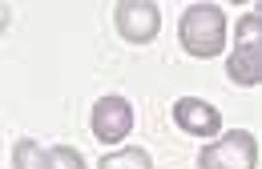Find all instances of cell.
Returning <instances> with one entry per match:
<instances>
[{
	"label": "cell",
	"mask_w": 262,
	"mask_h": 169,
	"mask_svg": "<svg viewBox=\"0 0 262 169\" xmlns=\"http://www.w3.org/2000/svg\"><path fill=\"white\" fill-rule=\"evenodd\" d=\"M258 165V141L246 129H230L226 137L210 141L198 153V169H254Z\"/></svg>",
	"instance_id": "obj_3"
},
{
	"label": "cell",
	"mask_w": 262,
	"mask_h": 169,
	"mask_svg": "<svg viewBox=\"0 0 262 169\" xmlns=\"http://www.w3.org/2000/svg\"><path fill=\"white\" fill-rule=\"evenodd\" d=\"M8 20H12V8H8V4H0V33L8 29Z\"/></svg>",
	"instance_id": "obj_10"
},
{
	"label": "cell",
	"mask_w": 262,
	"mask_h": 169,
	"mask_svg": "<svg viewBox=\"0 0 262 169\" xmlns=\"http://www.w3.org/2000/svg\"><path fill=\"white\" fill-rule=\"evenodd\" d=\"M173 125L190 137H218L222 133V113L202 97H182L173 105Z\"/></svg>",
	"instance_id": "obj_6"
},
{
	"label": "cell",
	"mask_w": 262,
	"mask_h": 169,
	"mask_svg": "<svg viewBox=\"0 0 262 169\" xmlns=\"http://www.w3.org/2000/svg\"><path fill=\"white\" fill-rule=\"evenodd\" d=\"M97 169H154V157H149L145 149L129 145V149H117V153L101 157V165H97Z\"/></svg>",
	"instance_id": "obj_8"
},
{
	"label": "cell",
	"mask_w": 262,
	"mask_h": 169,
	"mask_svg": "<svg viewBox=\"0 0 262 169\" xmlns=\"http://www.w3.org/2000/svg\"><path fill=\"white\" fill-rule=\"evenodd\" d=\"M178 36L190 57L210 61L226 49V12L218 4H190L178 20Z\"/></svg>",
	"instance_id": "obj_1"
},
{
	"label": "cell",
	"mask_w": 262,
	"mask_h": 169,
	"mask_svg": "<svg viewBox=\"0 0 262 169\" xmlns=\"http://www.w3.org/2000/svg\"><path fill=\"white\" fill-rule=\"evenodd\" d=\"M113 20H117V33L129 44H149L162 33V8L154 0H121L113 8Z\"/></svg>",
	"instance_id": "obj_4"
},
{
	"label": "cell",
	"mask_w": 262,
	"mask_h": 169,
	"mask_svg": "<svg viewBox=\"0 0 262 169\" xmlns=\"http://www.w3.org/2000/svg\"><path fill=\"white\" fill-rule=\"evenodd\" d=\"M49 169H85V157L73 145H53L49 149Z\"/></svg>",
	"instance_id": "obj_9"
},
{
	"label": "cell",
	"mask_w": 262,
	"mask_h": 169,
	"mask_svg": "<svg viewBox=\"0 0 262 169\" xmlns=\"http://www.w3.org/2000/svg\"><path fill=\"white\" fill-rule=\"evenodd\" d=\"M12 169H49V149L36 145L33 137H20L12 149Z\"/></svg>",
	"instance_id": "obj_7"
},
{
	"label": "cell",
	"mask_w": 262,
	"mask_h": 169,
	"mask_svg": "<svg viewBox=\"0 0 262 169\" xmlns=\"http://www.w3.org/2000/svg\"><path fill=\"white\" fill-rule=\"evenodd\" d=\"M133 129V105L125 97H117V93H109V97H101L93 105V137L105 141V145H117V141H125Z\"/></svg>",
	"instance_id": "obj_5"
},
{
	"label": "cell",
	"mask_w": 262,
	"mask_h": 169,
	"mask_svg": "<svg viewBox=\"0 0 262 169\" xmlns=\"http://www.w3.org/2000/svg\"><path fill=\"white\" fill-rule=\"evenodd\" d=\"M226 77L234 85H258L262 81V8L246 12L234 29V49L226 57Z\"/></svg>",
	"instance_id": "obj_2"
}]
</instances>
